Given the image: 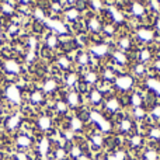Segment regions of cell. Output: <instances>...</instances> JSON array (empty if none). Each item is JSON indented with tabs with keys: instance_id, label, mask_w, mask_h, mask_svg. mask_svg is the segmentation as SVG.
Returning <instances> with one entry per match:
<instances>
[{
	"instance_id": "7a4b0ae2",
	"label": "cell",
	"mask_w": 160,
	"mask_h": 160,
	"mask_svg": "<svg viewBox=\"0 0 160 160\" xmlns=\"http://www.w3.org/2000/svg\"><path fill=\"white\" fill-rule=\"evenodd\" d=\"M104 107H105V111H107V112H111L114 115V114H117L119 110H121L122 105H121V102H119V100L117 98V96H112L105 101Z\"/></svg>"
},
{
	"instance_id": "5bb4252c",
	"label": "cell",
	"mask_w": 160,
	"mask_h": 160,
	"mask_svg": "<svg viewBox=\"0 0 160 160\" xmlns=\"http://www.w3.org/2000/svg\"><path fill=\"white\" fill-rule=\"evenodd\" d=\"M58 44H59V41H58V38H56V37H53V35L48 37V42H47L48 48H51V47H56Z\"/></svg>"
},
{
	"instance_id": "3957f363",
	"label": "cell",
	"mask_w": 160,
	"mask_h": 160,
	"mask_svg": "<svg viewBox=\"0 0 160 160\" xmlns=\"http://www.w3.org/2000/svg\"><path fill=\"white\" fill-rule=\"evenodd\" d=\"M136 35H138V39L141 42H145V44H149V42L153 41V37H155V32H153L152 30H150L149 27L145 28V27H141L138 30V32H136Z\"/></svg>"
},
{
	"instance_id": "7c38bea8",
	"label": "cell",
	"mask_w": 160,
	"mask_h": 160,
	"mask_svg": "<svg viewBox=\"0 0 160 160\" xmlns=\"http://www.w3.org/2000/svg\"><path fill=\"white\" fill-rule=\"evenodd\" d=\"M80 101V97H79V93L78 91H75V93H70L69 96H68V102L72 105H78Z\"/></svg>"
},
{
	"instance_id": "9c48e42d",
	"label": "cell",
	"mask_w": 160,
	"mask_h": 160,
	"mask_svg": "<svg viewBox=\"0 0 160 160\" xmlns=\"http://www.w3.org/2000/svg\"><path fill=\"white\" fill-rule=\"evenodd\" d=\"M128 143H129V146L132 148V149H139V148L143 146V138H142L139 133H136V135L131 136Z\"/></svg>"
},
{
	"instance_id": "277c9868",
	"label": "cell",
	"mask_w": 160,
	"mask_h": 160,
	"mask_svg": "<svg viewBox=\"0 0 160 160\" xmlns=\"http://www.w3.org/2000/svg\"><path fill=\"white\" fill-rule=\"evenodd\" d=\"M108 52H110V48H108L105 44H100V45H94V47H91L90 55L94 56V58H97V59H101V58H104Z\"/></svg>"
},
{
	"instance_id": "2e32d148",
	"label": "cell",
	"mask_w": 160,
	"mask_h": 160,
	"mask_svg": "<svg viewBox=\"0 0 160 160\" xmlns=\"http://www.w3.org/2000/svg\"><path fill=\"white\" fill-rule=\"evenodd\" d=\"M42 30H44V24L39 21H35L34 22V31L35 32H42Z\"/></svg>"
},
{
	"instance_id": "5b68a950",
	"label": "cell",
	"mask_w": 160,
	"mask_h": 160,
	"mask_svg": "<svg viewBox=\"0 0 160 160\" xmlns=\"http://www.w3.org/2000/svg\"><path fill=\"white\" fill-rule=\"evenodd\" d=\"M102 100H104V96H102L97 88H93V90L88 93V101H90L91 104L98 105L100 102H102Z\"/></svg>"
},
{
	"instance_id": "30bf717a",
	"label": "cell",
	"mask_w": 160,
	"mask_h": 160,
	"mask_svg": "<svg viewBox=\"0 0 160 160\" xmlns=\"http://www.w3.org/2000/svg\"><path fill=\"white\" fill-rule=\"evenodd\" d=\"M146 69H148L146 65L139 63V62H138V63H133V68H132L133 75L138 76V78H142V76L146 75Z\"/></svg>"
},
{
	"instance_id": "4fadbf2b",
	"label": "cell",
	"mask_w": 160,
	"mask_h": 160,
	"mask_svg": "<svg viewBox=\"0 0 160 160\" xmlns=\"http://www.w3.org/2000/svg\"><path fill=\"white\" fill-rule=\"evenodd\" d=\"M58 65H59V68H62V69H69L70 68V61L63 56V58L58 59Z\"/></svg>"
},
{
	"instance_id": "8992f818",
	"label": "cell",
	"mask_w": 160,
	"mask_h": 160,
	"mask_svg": "<svg viewBox=\"0 0 160 160\" xmlns=\"http://www.w3.org/2000/svg\"><path fill=\"white\" fill-rule=\"evenodd\" d=\"M118 47L121 49V52H125V51H129L131 47H132V39L128 35H122L121 38L118 39Z\"/></svg>"
},
{
	"instance_id": "52a82bcc",
	"label": "cell",
	"mask_w": 160,
	"mask_h": 160,
	"mask_svg": "<svg viewBox=\"0 0 160 160\" xmlns=\"http://www.w3.org/2000/svg\"><path fill=\"white\" fill-rule=\"evenodd\" d=\"M152 55H153V52H150L149 48L141 49V51H139V55H138V62H139V63L146 65L148 62H149L150 59H152Z\"/></svg>"
},
{
	"instance_id": "8fae6325",
	"label": "cell",
	"mask_w": 160,
	"mask_h": 160,
	"mask_svg": "<svg viewBox=\"0 0 160 160\" xmlns=\"http://www.w3.org/2000/svg\"><path fill=\"white\" fill-rule=\"evenodd\" d=\"M146 110L143 107H136V108H132V118L135 119H145L146 118Z\"/></svg>"
},
{
	"instance_id": "e0dca14e",
	"label": "cell",
	"mask_w": 160,
	"mask_h": 160,
	"mask_svg": "<svg viewBox=\"0 0 160 160\" xmlns=\"http://www.w3.org/2000/svg\"><path fill=\"white\" fill-rule=\"evenodd\" d=\"M153 69H155L156 70V72H158V73H160V59H156V61H155V63H153Z\"/></svg>"
},
{
	"instance_id": "9a60e30c",
	"label": "cell",
	"mask_w": 160,
	"mask_h": 160,
	"mask_svg": "<svg viewBox=\"0 0 160 160\" xmlns=\"http://www.w3.org/2000/svg\"><path fill=\"white\" fill-rule=\"evenodd\" d=\"M56 108H58L59 112H66L68 111V104L66 102H58V104H56Z\"/></svg>"
},
{
	"instance_id": "ba28073f",
	"label": "cell",
	"mask_w": 160,
	"mask_h": 160,
	"mask_svg": "<svg viewBox=\"0 0 160 160\" xmlns=\"http://www.w3.org/2000/svg\"><path fill=\"white\" fill-rule=\"evenodd\" d=\"M132 128H133V124H132V119L131 118H125V119H122L121 122L118 124V129L121 131L122 133H127V132H131L132 131Z\"/></svg>"
},
{
	"instance_id": "6da1fadb",
	"label": "cell",
	"mask_w": 160,
	"mask_h": 160,
	"mask_svg": "<svg viewBox=\"0 0 160 160\" xmlns=\"http://www.w3.org/2000/svg\"><path fill=\"white\" fill-rule=\"evenodd\" d=\"M133 84H135V80L129 75L118 76V78L115 79V82H114V87H115L117 90H119L121 93H127L128 90H131V88L133 87Z\"/></svg>"
}]
</instances>
